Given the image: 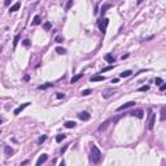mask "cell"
Masks as SVG:
<instances>
[{"instance_id": "6da1fadb", "label": "cell", "mask_w": 166, "mask_h": 166, "mask_svg": "<svg viewBox=\"0 0 166 166\" xmlns=\"http://www.w3.org/2000/svg\"><path fill=\"white\" fill-rule=\"evenodd\" d=\"M91 160L94 164L100 162V160H101V152L95 144H92V147H91Z\"/></svg>"}, {"instance_id": "7a4b0ae2", "label": "cell", "mask_w": 166, "mask_h": 166, "mask_svg": "<svg viewBox=\"0 0 166 166\" xmlns=\"http://www.w3.org/2000/svg\"><path fill=\"white\" fill-rule=\"evenodd\" d=\"M156 125V114L152 110H149V114H148V121H147V127L148 130H152Z\"/></svg>"}, {"instance_id": "3957f363", "label": "cell", "mask_w": 166, "mask_h": 166, "mask_svg": "<svg viewBox=\"0 0 166 166\" xmlns=\"http://www.w3.org/2000/svg\"><path fill=\"white\" fill-rule=\"evenodd\" d=\"M108 25H109V19L108 18H103V19H100V21L97 22V26H99V29H100V31L103 32V34H105Z\"/></svg>"}, {"instance_id": "277c9868", "label": "cell", "mask_w": 166, "mask_h": 166, "mask_svg": "<svg viewBox=\"0 0 166 166\" xmlns=\"http://www.w3.org/2000/svg\"><path fill=\"white\" fill-rule=\"evenodd\" d=\"M114 94H117V90L116 88H105L103 91V97L104 99H109L110 96H113Z\"/></svg>"}, {"instance_id": "5b68a950", "label": "cell", "mask_w": 166, "mask_h": 166, "mask_svg": "<svg viewBox=\"0 0 166 166\" xmlns=\"http://www.w3.org/2000/svg\"><path fill=\"white\" fill-rule=\"evenodd\" d=\"M78 118L79 119H82V121H90V118H91V114L88 112H81L78 114Z\"/></svg>"}, {"instance_id": "8992f818", "label": "cell", "mask_w": 166, "mask_h": 166, "mask_svg": "<svg viewBox=\"0 0 166 166\" xmlns=\"http://www.w3.org/2000/svg\"><path fill=\"white\" fill-rule=\"evenodd\" d=\"M29 105H30V103H23L22 105H19V107H18L17 109H14V112H13V114H14V116H18L19 113H21V112H22L25 108H27Z\"/></svg>"}, {"instance_id": "52a82bcc", "label": "cell", "mask_w": 166, "mask_h": 166, "mask_svg": "<svg viewBox=\"0 0 166 166\" xmlns=\"http://www.w3.org/2000/svg\"><path fill=\"white\" fill-rule=\"evenodd\" d=\"M135 104H136L135 101H129V103H126V104L121 105V107H118V108H117V112H121V110H125V109L130 108V107H134Z\"/></svg>"}, {"instance_id": "ba28073f", "label": "cell", "mask_w": 166, "mask_h": 166, "mask_svg": "<svg viewBox=\"0 0 166 166\" xmlns=\"http://www.w3.org/2000/svg\"><path fill=\"white\" fill-rule=\"evenodd\" d=\"M130 114L134 116V117H136V118H139V119H142L144 117V112H143V109H136L134 112H131Z\"/></svg>"}, {"instance_id": "9c48e42d", "label": "cell", "mask_w": 166, "mask_h": 166, "mask_svg": "<svg viewBox=\"0 0 166 166\" xmlns=\"http://www.w3.org/2000/svg\"><path fill=\"white\" fill-rule=\"evenodd\" d=\"M48 160V155H45V153H43L40 157H39L38 158V160H36V165L39 166V165H42V164H44L45 161H47Z\"/></svg>"}, {"instance_id": "30bf717a", "label": "cell", "mask_w": 166, "mask_h": 166, "mask_svg": "<svg viewBox=\"0 0 166 166\" xmlns=\"http://www.w3.org/2000/svg\"><path fill=\"white\" fill-rule=\"evenodd\" d=\"M104 60H105L107 62H109V64H114V62H116V58L113 57L112 53H107V55L104 56Z\"/></svg>"}, {"instance_id": "8fae6325", "label": "cell", "mask_w": 166, "mask_h": 166, "mask_svg": "<svg viewBox=\"0 0 166 166\" xmlns=\"http://www.w3.org/2000/svg\"><path fill=\"white\" fill-rule=\"evenodd\" d=\"M4 153H5V156H6V157H9L10 155L14 153V151H13V149L9 147V145H4Z\"/></svg>"}, {"instance_id": "7c38bea8", "label": "cell", "mask_w": 166, "mask_h": 166, "mask_svg": "<svg viewBox=\"0 0 166 166\" xmlns=\"http://www.w3.org/2000/svg\"><path fill=\"white\" fill-rule=\"evenodd\" d=\"M90 81L91 82H101V81H105V77H103V75H94V77L90 78Z\"/></svg>"}, {"instance_id": "4fadbf2b", "label": "cell", "mask_w": 166, "mask_h": 166, "mask_svg": "<svg viewBox=\"0 0 166 166\" xmlns=\"http://www.w3.org/2000/svg\"><path fill=\"white\" fill-rule=\"evenodd\" d=\"M82 77H83V73H79V74L74 75V77H73V78L70 79V83L73 84V83H75V82H78V81H79V79H81Z\"/></svg>"}, {"instance_id": "5bb4252c", "label": "cell", "mask_w": 166, "mask_h": 166, "mask_svg": "<svg viewBox=\"0 0 166 166\" xmlns=\"http://www.w3.org/2000/svg\"><path fill=\"white\" fill-rule=\"evenodd\" d=\"M19 8H21V3L19 1H17L16 4H13L12 6H10V9H9V12H17Z\"/></svg>"}, {"instance_id": "9a60e30c", "label": "cell", "mask_w": 166, "mask_h": 166, "mask_svg": "<svg viewBox=\"0 0 166 166\" xmlns=\"http://www.w3.org/2000/svg\"><path fill=\"white\" fill-rule=\"evenodd\" d=\"M75 125H77V123H75L74 121H66V122H65V127H66V129H74Z\"/></svg>"}, {"instance_id": "2e32d148", "label": "cell", "mask_w": 166, "mask_h": 166, "mask_svg": "<svg viewBox=\"0 0 166 166\" xmlns=\"http://www.w3.org/2000/svg\"><path fill=\"white\" fill-rule=\"evenodd\" d=\"M160 118H161V121H165L166 119V107H162L161 108V112H160Z\"/></svg>"}, {"instance_id": "e0dca14e", "label": "cell", "mask_w": 166, "mask_h": 166, "mask_svg": "<svg viewBox=\"0 0 166 166\" xmlns=\"http://www.w3.org/2000/svg\"><path fill=\"white\" fill-rule=\"evenodd\" d=\"M131 74H132L131 70H125V71L121 73V75H119V77H121V78H127V77H130Z\"/></svg>"}, {"instance_id": "ac0fdd59", "label": "cell", "mask_w": 166, "mask_h": 166, "mask_svg": "<svg viewBox=\"0 0 166 166\" xmlns=\"http://www.w3.org/2000/svg\"><path fill=\"white\" fill-rule=\"evenodd\" d=\"M52 86H53L52 83H45V84H40V86H39V87H38V90H47V88L52 87Z\"/></svg>"}, {"instance_id": "d6986e66", "label": "cell", "mask_w": 166, "mask_h": 166, "mask_svg": "<svg viewBox=\"0 0 166 166\" xmlns=\"http://www.w3.org/2000/svg\"><path fill=\"white\" fill-rule=\"evenodd\" d=\"M56 52L58 55H66V49L65 48H61V47H57L56 48Z\"/></svg>"}, {"instance_id": "ffe728a7", "label": "cell", "mask_w": 166, "mask_h": 166, "mask_svg": "<svg viewBox=\"0 0 166 166\" xmlns=\"http://www.w3.org/2000/svg\"><path fill=\"white\" fill-rule=\"evenodd\" d=\"M65 138H66V135H65V134H60V135H57V136H56V142H57V143H60V142H62Z\"/></svg>"}, {"instance_id": "44dd1931", "label": "cell", "mask_w": 166, "mask_h": 166, "mask_svg": "<svg viewBox=\"0 0 166 166\" xmlns=\"http://www.w3.org/2000/svg\"><path fill=\"white\" fill-rule=\"evenodd\" d=\"M110 6H112L110 4H105V5H103V6H101V13H103V14H104L105 12H107V9H109V8H110Z\"/></svg>"}, {"instance_id": "7402d4cb", "label": "cell", "mask_w": 166, "mask_h": 166, "mask_svg": "<svg viewBox=\"0 0 166 166\" xmlns=\"http://www.w3.org/2000/svg\"><path fill=\"white\" fill-rule=\"evenodd\" d=\"M32 23H34V25H39V23H40V16H35L34 17V21H32Z\"/></svg>"}, {"instance_id": "603a6c76", "label": "cell", "mask_w": 166, "mask_h": 166, "mask_svg": "<svg viewBox=\"0 0 166 166\" xmlns=\"http://www.w3.org/2000/svg\"><path fill=\"white\" fill-rule=\"evenodd\" d=\"M43 29L48 31V30L51 29V22H45V23H43Z\"/></svg>"}, {"instance_id": "cb8c5ba5", "label": "cell", "mask_w": 166, "mask_h": 166, "mask_svg": "<svg viewBox=\"0 0 166 166\" xmlns=\"http://www.w3.org/2000/svg\"><path fill=\"white\" fill-rule=\"evenodd\" d=\"M149 90V86H142L140 88H139L138 91H140V92H145V91H148Z\"/></svg>"}, {"instance_id": "d4e9b609", "label": "cell", "mask_w": 166, "mask_h": 166, "mask_svg": "<svg viewBox=\"0 0 166 166\" xmlns=\"http://www.w3.org/2000/svg\"><path fill=\"white\" fill-rule=\"evenodd\" d=\"M45 140H47V135H43V136H40V138H39V140H38V143H44Z\"/></svg>"}, {"instance_id": "484cf974", "label": "cell", "mask_w": 166, "mask_h": 166, "mask_svg": "<svg viewBox=\"0 0 166 166\" xmlns=\"http://www.w3.org/2000/svg\"><path fill=\"white\" fill-rule=\"evenodd\" d=\"M108 123H109V121H105L104 123H101V126H100V127H99V130H104V129H107Z\"/></svg>"}, {"instance_id": "4316f807", "label": "cell", "mask_w": 166, "mask_h": 166, "mask_svg": "<svg viewBox=\"0 0 166 166\" xmlns=\"http://www.w3.org/2000/svg\"><path fill=\"white\" fill-rule=\"evenodd\" d=\"M91 92H92V91H91L90 88H88V90H83V91H82V95H83V96H88Z\"/></svg>"}, {"instance_id": "83f0119b", "label": "cell", "mask_w": 166, "mask_h": 166, "mask_svg": "<svg viewBox=\"0 0 166 166\" xmlns=\"http://www.w3.org/2000/svg\"><path fill=\"white\" fill-rule=\"evenodd\" d=\"M18 39H19V35H16V36H14V39H13V47H16V45H17Z\"/></svg>"}, {"instance_id": "f1b7e54d", "label": "cell", "mask_w": 166, "mask_h": 166, "mask_svg": "<svg viewBox=\"0 0 166 166\" xmlns=\"http://www.w3.org/2000/svg\"><path fill=\"white\" fill-rule=\"evenodd\" d=\"M113 69V65H110V66H107V68H104L103 70H101V73H105V71H109V70H112Z\"/></svg>"}, {"instance_id": "f546056e", "label": "cell", "mask_w": 166, "mask_h": 166, "mask_svg": "<svg viewBox=\"0 0 166 166\" xmlns=\"http://www.w3.org/2000/svg\"><path fill=\"white\" fill-rule=\"evenodd\" d=\"M155 82H156V84L161 86V84H162V79H161V78H156V79H155Z\"/></svg>"}, {"instance_id": "4dcf8cb0", "label": "cell", "mask_w": 166, "mask_h": 166, "mask_svg": "<svg viewBox=\"0 0 166 166\" xmlns=\"http://www.w3.org/2000/svg\"><path fill=\"white\" fill-rule=\"evenodd\" d=\"M56 97H57V99H64V97H65V95H64V94H61V92H57V94H56Z\"/></svg>"}, {"instance_id": "1f68e13d", "label": "cell", "mask_w": 166, "mask_h": 166, "mask_svg": "<svg viewBox=\"0 0 166 166\" xmlns=\"http://www.w3.org/2000/svg\"><path fill=\"white\" fill-rule=\"evenodd\" d=\"M22 44L25 45V47H29V45H30V40H29V39H25Z\"/></svg>"}, {"instance_id": "d6a6232c", "label": "cell", "mask_w": 166, "mask_h": 166, "mask_svg": "<svg viewBox=\"0 0 166 166\" xmlns=\"http://www.w3.org/2000/svg\"><path fill=\"white\" fill-rule=\"evenodd\" d=\"M56 42H57V43L64 42V38H62V36H57V38H56Z\"/></svg>"}, {"instance_id": "836d02e7", "label": "cell", "mask_w": 166, "mask_h": 166, "mask_svg": "<svg viewBox=\"0 0 166 166\" xmlns=\"http://www.w3.org/2000/svg\"><path fill=\"white\" fill-rule=\"evenodd\" d=\"M166 90V84H161L160 86V91H165Z\"/></svg>"}, {"instance_id": "e575fe53", "label": "cell", "mask_w": 166, "mask_h": 166, "mask_svg": "<svg viewBox=\"0 0 166 166\" xmlns=\"http://www.w3.org/2000/svg\"><path fill=\"white\" fill-rule=\"evenodd\" d=\"M10 1H12V0H5V1H4V5H5V6H8V5L10 4Z\"/></svg>"}, {"instance_id": "d590c367", "label": "cell", "mask_w": 166, "mask_h": 166, "mask_svg": "<svg viewBox=\"0 0 166 166\" xmlns=\"http://www.w3.org/2000/svg\"><path fill=\"white\" fill-rule=\"evenodd\" d=\"M66 149H68V145H65V147L61 149V155H62V153H65V151H66Z\"/></svg>"}, {"instance_id": "8d00e7d4", "label": "cell", "mask_w": 166, "mask_h": 166, "mask_svg": "<svg viewBox=\"0 0 166 166\" xmlns=\"http://www.w3.org/2000/svg\"><path fill=\"white\" fill-rule=\"evenodd\" d=\"M112 83H118V78H114V79L112 81Z\"/></svg>"}]
</instances>
